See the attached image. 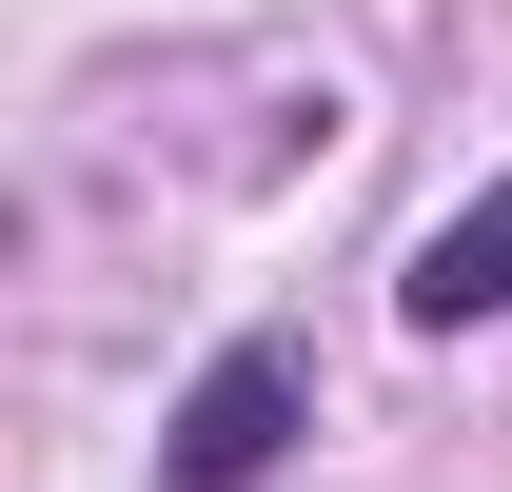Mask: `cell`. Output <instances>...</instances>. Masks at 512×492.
Listing matches in <instances>:
<instances>
[{
	"instance_id": "1",
	"label": "cell",
	"mask_w": 512,
	"mask_h": 492,
	"mask_svg": "<svg viewBox=\"0 0 512 492\" xmlns=\"http://www.w3.org/2000/svg\"><path fill=\"white\" fill-rule=\"evenodd\" d=\"M296 414H316V374L276 355V335H237V355H217V374L178 394V433H158V473H178V492H256L276 453H296Z\"/></svg>"
},
{
	"instance_id": "2",
	"label": "cell",
	"mask_w": 512,
	"mask_h": 492,
	"mask_svg": "<svg viewBox=\"0 0 512 492\" xmlns=\"http://www.w3.org/2000/svg\"><path fill=\"white\" fill-rule=\"evenodd\" d=\"M394 315H414V335H473V315H512V178H473V197L434 217V237H414Z\"/></svg>"
}]
</instances>
